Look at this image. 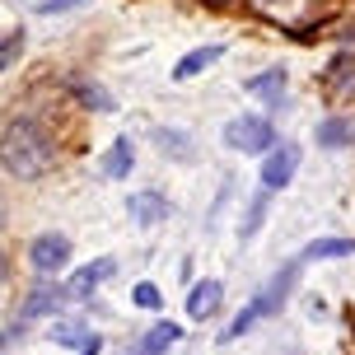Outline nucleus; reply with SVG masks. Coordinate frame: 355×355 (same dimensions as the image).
I'll use <instances>...</instances> for the list:
<instances>
[{
  "label": "nucleus",
  "instance_id": "19",
  "mask_svg": "<svg viewBox=\"0 0 355 355\" xmlns=\"http://www.w3.org/2000/svg\"><path fill=\"white\" fill-rule=\"evenodd\" d=\"M262 220H266V196H257V201L248 206V220L239 225V239H252V234L262 230Z\"/></svg>",
  "mask_w": 355,
  "mask_h": 355
},
{
  "label": "nucleus",
  "instance_id": "25",
  "mask_svg": "<svg viewBox=\"0 0 355 355\" xmlns=\"http://www.w3.org/2000/svg\"><path fill=\"white\" fill-rule=\"evenodd\" d=\"M0 281H5V252H0Z\"/></svg>",
  "mask_w": 355,
  "mask_h": 355
},
{
  "label": "nucleus",
  "instance_id": "6",
  "mask_svg": "<svg viewBox=\"0 0 355 355\" xmlns=\"http://www.w3.org/2000/svg\"><path fill=\"white\" fill-rule=\"evenodd\" d=\"M126 211L136 215L141 230H155V225H164V220L173 215V206H168V196H164V192H136L131 201H126Z\"/></svg>",
  "mask_w": 355,
  "mask_h": 355
},
{
  "label": "nucleus",
  "instance_id": "11",
  "mask_svg": "<svg viewBox=\"0 0 355 355\" xmlns=\"http://www.w3.org/2000/svg\"><path fill=\"white\" fill-rule=\"evenodd\" d=\"M178 337H182V327L164 318V322H155V327H150V332L141 337L136 355H164V351H173V346H178Z\"/></svg>",
  "mask_w": 355,
  "mask_h": 355
},
{
  "label": "nucleus",
  "instance_id": "20",
  "mask_svg": "<svg viewBox=\"0 0 355 355\" xmlns=\"http://www.w3.org/2000/svg\"><path fill=\"white\" fill-rule=\"evenodd\" d=\"M131 300H136V309H159L164 290H159V285H150V281H141L136 290H131Z\"/></svg>",
  "mask_w": 355,
  "mask_h": 355
},
{
  "label": "nucleus",
  "instance_id": "3",
  "mask_svg": "<svg viewBox=\"0 0 355 355\" xmlns=\"http://www.w3.org/2000/svg\"><path fill=\"white\" fill-rule=\"evenodd\" d=\"M304 150L300 145H271L262 159V187L266 192H281V187H290L295 182V168H300Z\"/></svg>",
  "mask_w": 355,
  "mask_h": 355
},
{
  "label": "nucleus",
  "instance_id": "22",
  "mask_svg": "<svg viewBox=\"0 0 355 355\" xmlns=\"http://www.w3.org/2000/svg\"><path fill=\"white\" fill-rule=\"evenodd\" d=\"M85 0H37V15H71Z\"/></svg>",
  "mask_w": 355,
  "mask_h": 355
},
{
  "label": "nucleus",
  "instance_id": "5",
  "mask_svg": "<svg viewBox=\"0 0 355 355\" xmlns=\"http://www.w3.org/2000/svg\"><path fill=\"white\" fill-rule=\"evenodd\" d=\"M300 285V262H285L271 281H266V290L257 295V304H262V318H276L285 309V300H290V290Z\"/></svg>",
  "mask_w": 355,
  "mask_h": 355
},
{
  "label": "nucleus",
  "instance_id": "13",
  "mask_svg": "<svg viewBox=\"0 0 355 355\" xmlns=\"http://www.w3.org/2000/svg\"><path fill=\"white\" fill-rule=\"evenodd\" d=\"M220 56H225V47H215V42H211V47H196V52H187L173 66V80H196V75L206 71V66H215Z\"/></svg>",
  "mask_w": 355,
  "mask_h": 355
},
{
  "label": "nucleus",
  "instance_id": "4",
  "mask_svg": "<svg viewBox=\"0 0 355 355\" xmlns=\"http://www.w3.org/2000/svg\"><path fill=\"white\" fill-rule=\"evenodd\" d=\"M28 262H33L37 276L66 271V262H71V239H66V234H37L33 248H28Z\"/></svg>",
  "mask_w": 355,
  "mask_h": 355
},
{
  "label": "nucleus",
  "instance_id": "8",
  "mask_svg": "<svg viewBox=\"0 0 355 355\" xmlns=\"http://www.w3.org/2000/svg\"><path fill=\"white\" fill-rule=\"evenodd\" d=\"M220 300H225V285L220 281H196L192 290H187V318L206 322L215 309H220Z\"/></svg>",
  "mask_w": 355,
  "mask_h": 355
},
{
  "label": "nucleus",
  "instance_id": "12",
  "mask_svg": "<svg viewBox=\"0 0 355 355\" xmlns=\"http://www.w3.org/2000/svg\"><path fill=\"white\" fill-rule=\"evenodd\" d=\"M155 145H159V155H168V159H178V164H192L196 159L187 131H178V126H159V131H155Z\"/></svg>",
  "mask_w": 355,
  "mask_h": 355
},
{
  "label": "nucleus",
  "instance_id": "2",
  "mask_svg": "<svg viewBox=\"0 0 355 355\" xmlns=\"http://www.w3.org/2000/svg\"><path fill=\"white\" fill-rule=\"evenodd\" d=\"M225 145L239 155H266L276 145V131L266 117H234V122H225Z\"/></svg>",
  "mask_w": 355,
  "mask_h": 355
},
{
  "label": "nucleus",
  "instance_id": "26",
  "mask_svg": "<svg viewBox=\"0 0 355 355\" xmlns=\"http://www.w3.org/2000/svg\"><path fill=\"white\" fill-rule=\"evenodd\" d=\"M0 220H5V201H0Z\"/></svg>",
  "mask_w": 355,
  "mask_h": 355
},
{
  "label": "nucleus",
  "instance_id": "17",
  "mask_svg": "<svg viewBox=\"0 0 355 355\" xmlns=\"http://www.w3.org/2000/svg\"><path fill=\"white\" fill-rule=\"evenodd\" d=\"M257 318H262V304L252 300L248 309H239V318H234L230 327L220 332V341H225V346H230V341H239V337H243V332H252V322H257Z\"/></svg>",
  "mask_w": 355,
  "mask_h": 355
},
{
  "label": "nucleus",
  "instance_id": "15",
  "mask_svg": "<svg viewBox=\"0 0 355 355\" xmlns=\"http://www.w3.org/2000/svg\"><path fill=\"white\" fill-rule=\"evenodd\" d=\"M313 141H318L322 150H341V145H351V122H346V117H327Z\"/></svg>",
  "mask_w": 355,
  "mask_h": 355
},
{
  "label": "nucleus",
  "instance_id": "9",
  "mask_svg": "<svg viewBox=\"0 0 355 355\" xmlns=\"http://www.w3.org/2000/svg\"><path fill=\"white\" fill-rule=\"evenodd\" d=\"M61 300H66V290H56V285H33V290H28V300H24L19 322L42 318V313H56V309H61Z\"/></svg>",
  "mask_w": 355,
  "mask_h": 355
},
{
  "label": "nucleus",
  "instance_id": "14",
  "mask_svg": "<svg viewBox=\"0 0 355 355\" xmlns=\"http://www.w3.org/2000/svg\"><path fill=\"white\" fill-rule=\"evenodd\" d=\"M355 239H313L304 248V262H332V257H351Z\"/></svg>",
  "mask_w": 355,
  "mask_h": 355
},
{
  "label": "nucleus",
  "instance_id": "16",
  "mask_svg": "<svg viewBox=\"0 0 355 355\" xmlns=\"http://www.w3.org/2000/svg\"><path fill=\"white\" fill-rule=\"evenodd\" d=\"M248 89H252V94H262V98H271V103H276V98L285 94V71H281V66H271V71L252 75V80H248Z\"/></svg>",
  "mask_w": 355,
  "mask_h": 355
},
{
  "label": "nucleus",
  "instance_id": "23",
  "mask_svg": "<svg viewBox=\"0 0 355 355\" xmlns=\"http://www.w3.org/2000/svg\"><path fill=\"white\" fill-rule=\"evenodd\" d=\"M19 47H24V37H10V42H0V71H5V66H10V61H15V52H19Z\"/></svg>",
  "mask_w": 355,
  "mask_h": 355
},
{
  "label": "nucleus",
  "instance_id": "24",
  "mask_svg": "<svg viewBox=\"0 0 355 355\" xmlns=\"http://www.w3.org/2000/svg\"><path fill=\"white\" fill-rule=\"evenodd\" d=\"M98 351H103V341H98V337H89V341H85V351H80V355H98Z\"/></svg>",
  "mask_w": 355,
  "mask_h": 355
},
{
  "label": "nucleus",
  "instance_id": "1",
  "mask_svg": "<svg viewBox=\"0 0 355 355\" xmlns=\"http://www.w3.org/2000/svg\"><path fill=\"white\" fill-rule=\"evenodd\" d=\"M52 159H56V145H52V136H47V126L19 117V122H10L0 131V164L15 178L33 182V178H42L52 168Z\"/></svg>",
  "mask_w": 355,
  "mask_h": 355
},
{
  "label": "nucleus",
  "instance_id": "10",
  "mask_svg": "<svg viewBox=\"0 0 355 355\" xmlns=\"http://www.w3.org/2000/svg\"><path fill=\"white\" fill-rule=\"evenodd\" d=\"M131 168H136V145L122 136V141H112V150L103 155V178L107 182H122Z\"/></svg>",
  "mask_w": 355,
  "mask_h": 355
},
{
  "label": "nucleus",
  "instance_id": "18",
  "mask_svg": "<svg viewBox=\"0 0 355 355\" xmlns=\"http://www.w3.org/2000/svg\"><path fill=\"white\" fill-rule=\"evenodd\" d=\"M75 94L85 98V107H94V112H112V98H107V89H98V85H75Z\"/></svg>",
  "mask_w": 355,
  "mask_h": 355
},
{
  "label": "nucleus",
  "instance_id": "21",
  "mask_svg": "<svg viewBox=\"0 0 355 355\" xmlns=\"http://www.w3.org/2000/svg\"><path fill=\"white\" fill-rule=\"evenodd\" d=\"M52 341H61V346H85V341H89V332L80 327V322H61V327L52 332Z\"/></svg>",
  "mask_w": 355,
  "mask_h": 355
},
{
  "label": "nucleus",
  "instance_id": "7",
  "mask_svg": "<svg viewBox=\"0 0 355 355\" xmlns=\"http://www.w3.org/2000/svg\"><path fill=\"white\" fill-rule=\"evenodd\" d=\"M112 271H117V262H112V257H98V262L80 266L71 281H66V295H71V300H89V295H94V290H98Z\"/></svg>",
  "mask_w": 355,
  "mask_h": 355
}]
</instances>
